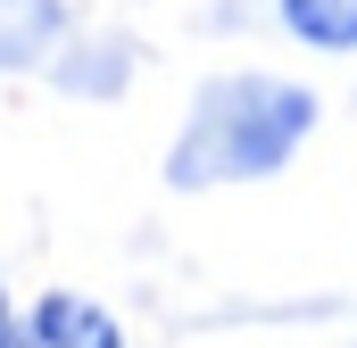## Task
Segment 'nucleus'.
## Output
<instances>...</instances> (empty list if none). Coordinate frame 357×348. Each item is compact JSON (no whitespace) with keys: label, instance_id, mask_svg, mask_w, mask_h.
Returning a JSON list of instances; mask_svg holds the SVG:
<instances>
[{"label":"nucleus","instance_id":"obj_3","mask_svg":"<svg viewBox=\"0 0 357 348\" xmlns=\"http://www.w3.org/2000/svg\"><path fill=\"white\" fill-rule=\"evenodd\" d=\"M75 42L67 0H0V67H50Z\"/></svg>","mask_w":357,"mask_h":348},{"label":"nucleus","instance_id":"obj_1","mask_svg":"<svg viewBox=\"0 0 357 348\" xmlns=\"http://www.w3.org/2000/svg\"><path fill=\"white\" fill-rule=\"evenodd\" d=\"M316 133V91L282 84V75H208L183 141L167 150V182L175 191H216V182H258V174L291 166V150Z\"/></svg>","mask_w":357,"mask_h":348},{"label":"nucleus","instance_id":"obj_4","mask_svg":"<svg viewBox=\"0 0 357 348\" xmlns=\"http://www.w3.org/2000/svg\"><path fill=\"white\" fill-rule=\"evenodd\" d=\"M282 25L307 50H357V0H282Z\"/></svg>","mask_w":357,"mask_h":348},{"label":"nucleus","instance_id":"obj_2","mask_svg":"<svg viewBox=\"0 0 357 348\" xmlns=\"http://www.w3.org/2000/svg\"><path fill=\"white\" fill-rule=\"evenodd\" d=\"M0 348H125V332H116V315H108L100 299H84V290H50L25 324L0 332Z\"/></svg>","mask_w":357,"mask_h":348},{"label":"nucleus","instance_id":"obj_5","mask_svg":"<svg viewBox=\"0 0 357 348\" xmlns=\"http://www.w3.org/2000/svg\"><path fill=\"white\" fill-rule=\"evenodd\" d=\"M8 324H17V315H8V282H0V332H8Z\"/></svg>","mask_w":357,"mask_h":348}]
</instances>
